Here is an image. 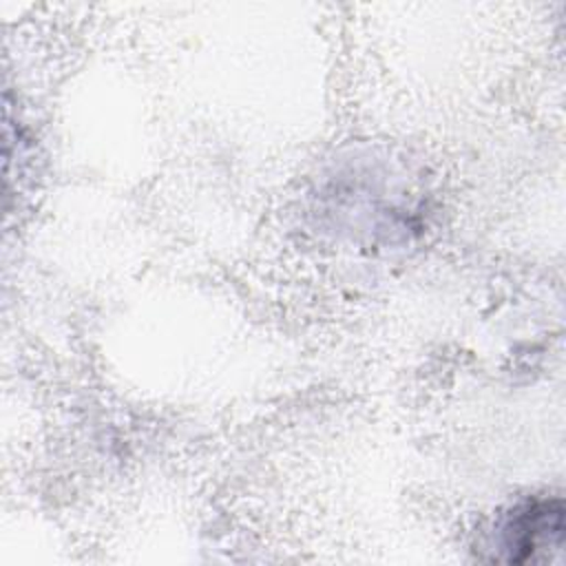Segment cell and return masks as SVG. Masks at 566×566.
Segmentation results:
<instances>
[{"label":"cell","instance_id":"obj_1","mask_svg":"<svg viewBox=\"0 0 566 566\" xmlns=\"http://www.w3.org/2000/svg\"><path fill=\"white\" fill-rule=\"evenodd\" d=\"M562 500H535L511 511L502 526L500 551L506 562L535 559L539 551L559 548L564 533Z\"/></svg>","mask_w":566,"mask_h":566}]
</instances>
